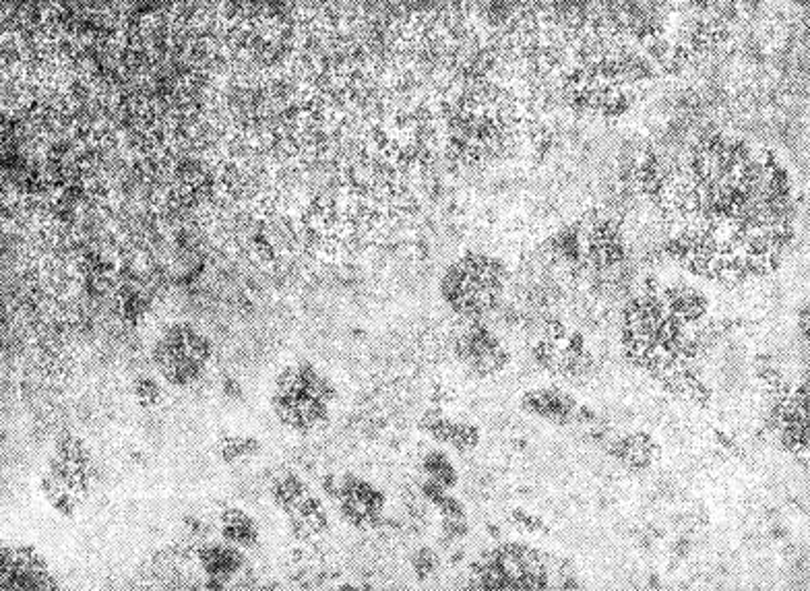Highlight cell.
<instances>
[{
    "label": "cell",
    "mask_w": 810,
    "mask_h": 591,
    "mask_svg": "<svg viewBox=\"0 0 810 591\" xmlns=\"http://www.w3.org/2000/svg\"><path fill=\"white\" fill-rule=\"evenodd\" d=\"M244 552L232 544H209L199 550V563L209 579H234L244 567Z\"/></svg>",
    "instance_id": "cell-1"
},
{
    "label": "cell",
    "mask_w": 810,
    "mask_h": 591,
    "mask_svg": "<svg viewBox=\"0 0 810 591\" xmlns=\"http://www.w3.org/2000/svg\"><path fill=\"white\" fill-rule=\"evenodd\" d=\"M222 538L238 548H253L259 540V527L246 513L230 509L222 515Z\"/></svg>",
    "instance_id": "cell-2"
}]
</instances>
